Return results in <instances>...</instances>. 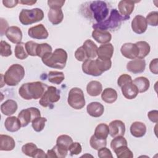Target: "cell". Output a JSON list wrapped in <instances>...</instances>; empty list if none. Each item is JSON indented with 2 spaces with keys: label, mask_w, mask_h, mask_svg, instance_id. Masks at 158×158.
<instances>
[{
  "label": "cell",
  "mask_w": 158,
  "mask_h": 158,
  "mask_svg": "<svg viewBox=\"0 0 158 158\" xmlns=\"http://www.w3.org/2000/svg\"><path fill=\"white\" fill-rule=\"evenodd\" d=\"M25 44L24 43H20L19 44H17L15 49H14V53L15 56L16 58L20 59V60H23L28 57V54L26 51Z\"/></svg>",
  "instance_id": "e575fe53"
},
{
  "label": "cell",
  "mask_w": 158,
  "mask_h": 158,
  "mask_svg": "<svg viewBox=\"0 0 158 158\" xmlns=\"http://www.w3.org/2000/svg\"><path fill=\"white\" fill-rule=\"evenodd\" d=\"M127 139L123 136H118L114 138L110 142V148L113 151L122 146H127Z\"/></svg>",
  "instance_id": "b9f144b4"
},
{
  "label": "cell",
  "mask_w": 158,
  "mask_h": 158,
  "mask_svg": "<svg viewBox=\"0 0 158 158\" xmlns=\"http://www.w3.org/2000/svg\"><path fill=\"white\" fill-rule=\"evenodd\" d=\"M148 117L149 119L154 123H157L158 122V111L157 110H151L148 113Z\"/></svg>",
  "instance_id": "db71d44e"
},
{
  "label": "cell",
  "mask_w": 158,
  "mask_h": 158,
  "mask_svg": "<svg viewBox=\"0 0 158 158\" xmlns=\"http://www.w3.org/2000/svg\"><path fill=\"white\" fill-rule=\"evenodd\" d=\"M87 59H93L97 56V45L91 40H86L83 44Z\"/></svg>",
  "instance_id": "83f0119b"
},
{
  "label": "cell",
  "mask_w": 158,
  "mask_h": 158,
  "mask_svg": "<svg viewBox=\"0 0 158 158\" xmlns=\"http://www.w3.org/2000/svg\"><path fill=\"white\" fill-rule=\"evenodd\" d=\"M89 144L92 148L95 150H99V149L106 147L107 145L106 139H101L96 138L94 135L91 136L89 139Z\"/></svg>",
  "instance_id": "74e56055"
},
{
  "label": "cell",
  "mask_w": 158,
  "mask_h": 158,
  "mask_svg": "<svg viewBox=\"0 0 158 158\" xmlns=\"http://www.w3.org/2000/svg\"><path fill=\"white\" fill-rule=\"evenodd\" d=\"M39 44L33 41H29L25 43V49L28 55L31 56H36V49Z\"/></svg>",
  "instance_id": "bcb514c9"
},
{
  "label": "cell",
  "mask_w": 158,
  "mask_h": 158,
  "mask_svg": "<svg viewBox=\"0 0 158 158\" xmlns=\"http://www.w3.org/2000/svg\"><path fill=\"white\" fill-rule=\"evenodd\" d=\"M114 53V46L111 43L101 44L97 50V56L101 59H110Z\"/></svg>",
  "instance_id": "e0dca14e"
},
{
  "label": "cell",
  "mask_w": 158,
  "mask_h": 158,
  "mask_svg": "<svg viewBox=\"0 0 158 158\" xmlns=\"http://www.w3.org/2000/svg\"><path fill=\"white\" fill-rule=\"evenodd\" d=\"M68 55L62 48H57L53 52L46 54L42 58V62L46 66L57 69H63L67 63Z\"/></svg>",
  "instance_id": "7a4b0ae2"
},
{
  "label": "cell",
  "mask_w": 158,
  "mask_h": 158,
  "mask_svg": "<svg viewBox=\"0 0 158 158\" xmlns=\"http://www.w3.org/2000/svg\"><path fill=\"white\" fill-rule=\"evenodd\" d=\"M64 74L62 72L50 71L48 73V81L54 84H60L64 81Z\"/></svg>",
  "instance_id": "836d02e7"
},
{
  "label": "cell",
  "mask_w": 158,
  "mask_h": 158,
  "mask_svg": "<svg viewBox=\"0 0 158 158\" xmlns=\"http://www.w3.org/2000/svg\"><path fill=\"white\" fill-rule=\"evenodd\" d=\"M117 91L112 88H107L101 93V99L106 103L111 104L114 102L117 99Z\"/></svg>",
  "instance_id": "f546056e"
},
{
  "label": "cell",
  "mask_w": 158,
  "mask_h": 158,
  "mask_svg": "<svg viewBox=\"0 0 158 158\" xmlns=\"http://www.w3.org/2000/svg\"><path fill=\"white\" fill-rule=\"evenodd\" d=\"M120 52L123 56L130 59L137 58L139 54V49L136 44L131 43H124L120 49Z\"/></svg>",
  "instance_id": "7c38bea8"
},
{
  "label": "cell",
  "mask_w": 158,
  "mask_h": 158,
  "mask_svg": "<svg viewBox=\"0 0 158 158\" xmlns=\"http://www.w3.org/2000/svg\"><path fill=\"white\" fill-rule=\"evenodd\" d=\"M139 49V54L137 57L138 59H144L150 52L151 47L148 43L144 41H139L135 43Z\"/></svg>",
  "instance_id": "d6a6232c"
},
{
  "label": "cell",
  "mask_w": 158,
  "mask_h": 158,
  "mask_svg": "<svg viewBox=\"0 0 158 158\" xmlns=\"http://www.w3.org/2000/svg\"><path fill=\"white\" fill-rule=\"evenodd\" d=\"M44 18L43 11L39 8L23 9L19 14V21L23 25H28L41 21Z\"/></svg>",
  "instance_id": "5b68a950"
},
{
  "label": "cell",
  "mask_w": 158,
  "mask_h": 158,
  "mask_svg": "<svg viewBox=\"0 0 158 158\" xmlns=\"http://www.w3.org/2000/svg\"><path fill=\"white\" fill-rule=\"evenodd\" d=\"M65 3V1H59V0H49L48 1V6L51 8H61Z\"/></svg>",
  "instance_id": "816d5d0a"
},
{
  "label": "cell",
  "mask_w": 158,
  "mask_h": 158,
  "mask_svg": "<svg viewBox=\"0 0 158 158\" xmlns=\"http://www.w3.org/2000/svg\"><path fill=\"white\" fill-rule=\"evenodd\" d=\"M69 149L61 146L56 144L52 149L48 150L46 157L49 158H64L67 155Z\"/></svg>",
  "instance_id": "cb8c5ba5"
},
{
  "label": "cell",
  "mask_w": 158,
  "mask_h": 158,
  "mask_svg": "<svg viewBox=\"0 0 158 158\" xmlns=\"http://www.w3.org/2000/svg\"><path fill=\"white\" fill-rule=\"evenodd\" d=\"M19 2L17 0H4L2 1V4L4 6L7 8H12L15 7Z\"/></svg>",
  "instance_id": "9f6ffc18"
},
{
  "label": "cell",
  "mask_w": 158,
  "mask_h": 158,
  "mask_svg": "<svg viewBox=\"0 0 158 158\" xmlns=\"http://www.w3.org/2000/svg\"><path fill=\"white\" fill-rule=\"evenodd\" d=\"M34 158H39V157H46V154L44 151L41 149H37L35 154L34 155Z\"/></svg>",
  "instance_id": "6f0895ef"
},
{
  "label": "cell",
  "mask_w": 158,
  "mask_h": 158,
  "mask_svg": "<svg viewBox=\"0 0 158 158\" xmlns=\"http://www.w3.org/2000/svg\"><path fill=\"white\" fill-rule=\"evenodd\" d=\"M158 59L157 58H155L154 59H152L150 64H149V70L150 71L155 74V75H157L158 73Z\"/></svg>",
  "instance_id": "f5cc1de1"
},
{
  "label": "cell",
  "mask_w": 158,
  "mask_h": 158,
  "mask_svg": "<svg viewBox=\"0 0 158 158\" xmlns=\"http://www.w3.org/2000/svg\"><path fill=\"white\" fill-rule=\"evenodd\" d=\"M72 143V138L70 136L67 135H62L59 136L56 140V144L67 148L68 149Z\"/></svg>",
  "instance_id": "ab89813d"
},
{
  "label": "cell",
  "mask_w": 158,
  "mask_h": 158,
  "mask_svg": "<svg viewBox=\"0 0 158 158\" xmlns=\"http://www.w3.org/2000/svg\"><path fill=\"white\" fill-rule=\"evenodd\" d=\"M9 28V25L6 19L1 18V35L2 36L6 34L7 30Z\"/></svg>",
  "instance_id": "11a10c76"
},
{
  "label": "cell",
  "mask_w": 158,
  "mask_h": 158,
  "mask_svg": "<svg viewBox=\"0 0 158 158\" xmlns=\"http://www.w3.org/2000/svg\"><path fill=\"white\" fill-rule=\"evenodd\" d=\"M60 98V91L53 86H48L41 99H40V104L44 107H52L54 102L59 101Z\"/></svg>",
  "instance_id": "52a82bcc"
},
{
  "label": "cell",
  "mask_w": 158,
  "mask_h": 158,
  "mask_svg": "<svg viewBox=\"0 0 158 158\" xmlns=\"http://www.w3.org/2000/svg\"><path fill=\"white\" fill-rule=\"evenodd\" d=\"M4 126L8 131L15 132L20 129L22 125L18 117L10 116L6 118L4 122Z\"/></svg>",
  "instance_id": "4316f807"
},
{
  "label": "cell",
  "mask_w": 158,
  "mask_h": 158,
  "mask_svg": "<svg viewBox=\"0 0 158 158\" xmlns=\"http://www.w3.org/2000/svg\"><path fill=\"white\" fill-rule=\"evenodd\" d=\"M88 114L93 117H101L104 111V106L99 102H91L86 106Z\"/></svg>",
  "instance_id": "44dd1931"
},
{
  "label": "cell",
  "mask_w": 158,
  "mask_h": 158,
  "mask_svg": "<svg viewBox=\"0 0 158 158\" xmlns=\"http://www.w3.org/2000/svg\"><path fill=\"white\" fill-rule=\"evenodd\" d=\"M41 116L40 110L36 107H29L22 110L18 114V118L20 120L22 127H25L27 126L30 122L36 117Z\"/></svg>",
  "instance_id": "9c48e42d"
},
{
  "label": "cell",
  "mask_w": 158,
  "mask_h": 158,
  "mask_svg": "<svg viewBox=\"0 0 158 158\" xmlns=\"http://www.w3.org/2000/svg\"><path fill=\"white\" fill-rule=\"evenodd\" d=\"M93 38L99 43H108L112 39V35L109 31L101 29H94L92 32Z\"/></svg>",
  "instance_id": "ac0fdd59"
},
{
  "label": "cell",
  "mask_w": 158,
  "mask_h": 158,
  "mask_svg": "<svg viewBox=\"0 0 158 158\" xmlns=\"http://www.w3.org/2000/svg\"><path fill=\"white\" fill-rule=\"evenodd\" d=\"M109 134L112 138L118 136H123L125 133V125L119 120L112 121L109 125Z\"/></svg>",
  "instance_id": "5bb4252c"
},
{
  "label": "cell",
  "mask_w": 158,
  "mask_h": 158,
  "mask_svg": "<svg viewBox=\"0 0 158 158\" xmlns=\"http://www.w3.org/2000/svg\"><path fill=\"white\" fill-rule=\"evenodd\" d=\"M98 152V156L99 158H104V157H113L112 152L110 150L106 147H103L99 149Z\"/></svg>",
  "instance_id": "f907efd6"
},
{
  "label": "cell",
  "mask_w": 158,
  "mask_h": 158,
  "mask_svg": "<svg viewBox=\"0 0 158 158\" xmlns=\"http://www.w3.org/2000/svg\"><path fill=\"white\" fill-rule=\"evenodd\" d=\"M129 19L130 16H122L117 9H114L111 10L110 16L107 20H104L102 22L94 24L93 25V28L94 29H101L107 31V30H114L117 29L120 25L122 21L128 20Z\"/></svg>",
  "instance_id": "3957f363"
},
{
  "label": "cell",
  "mask_w": 158,
  "mask_h": 158,
  "mask_svg": "<svg viewBox=\"0 0 158 158\" xmlns=\"http://www.w3.org/2000/svg\"><path fill=\"white\" fill-rule=\"evenodd\" d=\"M48 87L41 81L26 83L20 87L19 94L25 100L38 99L41 98Z\"/></svg>",
  "instance_id": "6da1fadb"
},
{
  "label": "cell",
  "mask_w": 158,
  "mask_h": 158,
  "mask_svg": "<svg viewBox=\"0 0 158 158\" xmlns=\"http://www.w3.org/2000/svg\"><path fill=\"white\" fill-rule=\"evenodd\" d=\"M136 2L133 1L122 0L118 2V12L124 17H128L133 12L135 8V4Z\"/></svg>",
  "instance_id": "d6986e66"
},
{
  "label": "cell",
  "mask_w": 158,
  "mask_h": 158,
  "mask_svg": "<svg viewBox=\"0 0 158 158\" xmlns=\"http://www.w3.org/2000/svg\"><path fill=\"white\" fill-rule=\"evenodd\" d=\"M130 133L132 136L136 138H141L146 133V126L141 122H135L130 126Z\"/></svg>",
  "instance_id": "484cf974"
},
{
  "label": "cell",
  "mask_w": 158,
  "mask_h": 158,
  "mask_svg": "<svg viewBox=\"0 0 158 158\" xmlns=\"http://www.w3.org/2000/svg\"><path fill=\"white\" fill-rule=\"evenodd\" d=\"M132 81L133 80H132L131 77L130 75L124 73V74L121 75L118 77V78L117 80V85L118 86H120L121 88L125 83L130 82V81Z\"/></svg>",
  "instance_id": "681fc988"
},
{
  "label": "cell",
  "mask_w": 158,
  "mask_h": 158,
  "mask_svg": "<svg viewBox=\"0 0 158 158\" xmlns=\"http://www.w3.org/2000/svg\"><path fill=\"white\" fill-rule=\"evenodd\" d=\"M17 103L13 99H8L1 105V112L7 116L14 114L17 111Z\"/></svg>",
  "instance_id": "d4e9b609"
},
{
  "label": "cell",
  "mask_w": 158,
  "mask_h": 158,
  "mask_svg": "<svg viewBox=\"0 0 158 158\" xmlns=\"http://www.w3.org/2000/svg\"><path fill=\"white\" fill-rule=\"evenodd\" d=\"M102 90V84L98 81H91L86 86V91L91 96H99Z\"/></svg>",
  "instance_id": "f1b7e54d"
},
{
  "label": "cell",
  "mask_w": 158,
  "mask_h": 158,
  "mask_svg": "<svg viewBox=\"0 0 158 158\" xmlns=\"http://www.w3.org/2000/svg\"><path fill=\"white\" fill-rule=\"evenodd\" d=\"M131 25L133 31L137 34L144 33L148 27L146 18L141 15H137L133 18Z\"/></svg>",
  "instance_id": "4fadbf2b"
},
{
  "label": "cell",
  "mask_w": 158,
  "mask_h": 158,
  "mask_svg": "<svg viewBox=\"0 0 158 158\" xmlns=\"http://www.w3.org/2000/svg\"><path fill=\"white\" fill-rule=\"evenodd\" d=\"M75 57L78 61L80 62H84L87 59V57L83 46L79 47L76 50L75 52Z\"/></svg>",
  "instance_id": "c3c4849f"
},
{
  "label": "cell",
  "mask_w": 158,
  "mask_h": 158,
  "mask_svg": "<svg viewBox=\"0 0 158 158\" xmlns=\"http://www.w3.org/2000/svg\"><path fill=\"white\" fill-rule=\"evenodd\" d=\"M0 54L2 57H8L12 54L11 46L3 40H1L0 43Z\"/></svg>",
  "instance_id": "ee69618b"
},
{
  "label": "cell",
  "mask_w": 158,
  "mask_h": 158,
  "mask_svg": "<svg viewBox=\"0 0 158 158\" xmlns=\"http://www.w3.org/2000/svg\"><path fill=\"white\" fill-rule=\"evenodd\" d=\"M49 22L53 25L60 23L64 19V14L61 8H51L48 13Z\"/></svg>",
  "instance_id": "7402d4cb"
},
{
  "label": "cell",
  "mask_w": 158,
  "mask_h": 158,
  "mask_svg": "<svg viewBox=\"0 0 158 158\" xmlns=\"http://www.w3.org/2000/svg\"><path fill=\"white\" fill-rule=\"evenodd\" d=\"M83 72L88 75L98 77L102 74V72L99 69L96 60L87 59L82 64Z\"/></svg>",
  "instance_id": "30bf717a"
},
{
  "label": "cell",
  "mask_w": 158,
  "mask_h": 158,
  "mask_svg": "<svg viewBox=\"0 0 158 158\" xmlns=\"http://www.w3.org/2000/svg\"><path fill=\"white\" fill-rule=\"evenodd\" d=\"M5 35L7 39L12 43L19 44L22 41V32L20 28L17 26L9 27Z\"/></svg>",
  "instance_id": "2e32d148"
},
{
  "label": "cell",
  "mask_w": 158,
  "mask_h": 158,
  "mask_svg": "<svg viewBox=\"0 0 158 158\" xmlns=\"http://www.w3.org/2000/svg\"><path fill=\"white\" fill-rule=\"evenodd\" d=\"M82 150L81 145L78 142H73L69 148V151L72 156L78 155L81 153Z\"/></svg>",
  "instance_id": "7dc6e473"
},
{
  "label": "cell",
  "mask_w": 158,
  "mask_h": 158,
  "mask_svg": "<svg viewBox=\"0 0 158 158\" xmlns=\"http://www.w3.org/2000/svg\"><path fill=\"white\" fill-rule=\"evenodd\" d=\"M90 9L93 12L94 19L100 23L105 20L109 14V9L107 4L102 1H94L91 2Z\"/></svg>",
  "instance_id": "ba28073f"
},
{
  "label": "cell",
  "mask_w": 158,
  "mask_h": 158,
  "mask_svg": "<svg viewBox=\"0 0 158 158\" xmlns=\"http://www.w3.org/2000/svg\"><path fill=\"white\" fill-rule=\"evenodd\" d=\"M146 68V61L144 59L136 58L127 64V69L128 71L135 73H141L143 72Z\"/></svg>",
  "instance_id": "9a60e30c"
},
{
  "label": "cell",
  "mask_w": 158,
  "mask_h": 158,
  "mask_svg": "<svg viewBox=\"0 0 158 158\" xmlns=\"http://www.w3.org/2000/svg\"><path fill=\"white\" fill-rule=\"evenodd\" d=\"M118 158H132L133 154L127 146H122L114 151Z\"/></svg>",
  "instance_id": "d590c367"
},
{
  "label": "cell",
  "mask_w": 158,
  "mask_h": 158,
  "mask_svg": "<svg viewBox=\"0 0 158 158\" xmlns=\"http://www.w3.org/2000/svg\"><path fill=\"white\" fill-rule=\"evenodd\" d=\"M25 76L23 67L19 64L10 65L4 75V81L7 85L14 86L17 85Z\"/></svg>",
  "instance_id": "277c9868"
},
{
  "label": "cell",
  "mask_w": 158,
  "mask_h": 158,
  "mask_svg": "<svg viewBox=\"0 0 158 158\" xmlns=\"http://www.w3.org/2000/svg\"><path fill=\"white\" fill-rule=\"evenodd\" d=\"M121 90L123 96L128 99H133L135 98L138 94V90L132 81L128 82L121 87Z\"/></svg>",
  "instance_id": "ffe728a7"
},
{
  "label": "cell",
  "mask_w": 158,
  "mask_h": 158,
  "mask_svg": "<svg viewBox=\"0 0 158 158\" xmlns=\"http://www.w3.org/2000/svg\"><path fill=\"white\" fill-rule=\"evenodd\" d=\"M15 143L14 138L7 135H0V150L9 151L15 148Z\"/></svg>",
  "instance_id": "603a6c76"
},
{
  "label": "cell",
  "mask_w": 158,
  "mask_h": 158,
  "mask_svg": "<svg viewBox=\"0 0 158 158\" xmlns=\"http://www.w3.org/2000/svg\"><path fill=\"white\" fill-rule=\"evenodd\" d=\"M132 82L137 88L139 93L146 92L148 90L150 86L149 80L144 77H137L132 81Z\"/></svg>",
  "instance_id": "4dcf8cb0"
},
{
  "label": "cell",
  "mask_w": 158,
  "mask_h": 158,
  "mask_svg": "<svg viewBox=\"0 0 158 158\" xmlns=\"http://www.w3.org/2000/svg\"><path fill=\"white\" fill-rule=\"evenodd\" d=\"M67 102L71 107L77 110L81 109L85 105V99L82 89L77 87L72 88L69 92Z\"/></svg>",
  "instance_id": "8992f818"
},
{
  "label": "cell",
  "mask_w": 158,
  "mask_h": 158,
  "mask_svg": "<svg viewBox=\"0 0 158 158\" xmlns=\"http://www.w3.org/2000/svg\"><path fill=\"white\" fill-rule=\"evenodd\" d=\"M52 47L48 43H41L39 44L36 49V56L42 58L46 54L49 52H52Z\"/></svg>",
  "instance_id": "60d3db41"
},
{
  "label": "cell",
  "mask_w": 158,
  "mask_h": 158,
  "mask_svg": "<svg viewBox=\"0 0 158 158\" xmlns=\"http://www.w3.org/2000/svg\"><path fill=\"white\" fill-rule=\"evenodd\" d=\"M96 62L99 69L102 73L107 70H109L112 66V62L110 59H101L98 57L96 59Z\"/></svg>",
  "instance_id": "7bdbcfd3"
},
{
  "label": "cell",
  "mask_w": 158,
  "mask_h": 158,
  "mask_svg": "<svg viewBox=\"0 0 158 158\" xmlns=\"http://www.w3.org/2000/svg\"><path fill=\"white\" fill-rule=\"evenodd\" d=\"M28 35L31 38L36 40H44L49 36L48 31L41 23L30 28L28 30Z\"/></svg>",
  "instance_id": "8fae6325"
},
{
  "label": "cell",
  "mask_w": 158,
  "mask_h": 158,
  "mask_svg": "<svg viewBox=\"0 0 158 158\" xmlns=\"http://www.w3.org/2000/svg\"><path fill=\"white\" fill-rule=\"evenodd\" d=\"M148 25L150 26L156 27L158 24V12L152 11L149 12L146 18Z\"/></svg>",
  "instance_id": "f6af8a7d"
},
{
  "label": "cell",
  "mask_w": 158,
  "mask_h": 158,
  "mask_svg": "<svg viewBox=\"0 0 158 158\" xmlns=\"http://www.w3.org/2000/svg\"><path fill=\"white\" fill-rule=\"evenodd\" d=\"M109 134V126L106 123H99L95 128L94 135L101 139H106Z\"/></svg>",
  "instance_id": "1f68e13d"
},
{
  "label": "cell",
  "mask_w": 158,
  "mask_h": 158,
  "mask_svg": "<svg viewBox=\"0 0 158 158\" xmlns=\"http://www.w3.org/2000/svg\"><path fill=\"white\" fill-rule=\"evenodd\" d=\"M38 148L36 145L33 143H27L22 147V152L27 156L33 157Z\"/></svg>",
  "instance_id": "f35d334b"
},
{
  "label": "cell",
  "mask_w": 158,
  "mask_h": 158,
  "mask_svg": "<svg viewBox=\"0 0 158 158\" xmlns=\"http://www.w3.org/2000/svg\"><path fill=\"white\" fill-rule=\"evenodd\" d=\"M46 122L47 119L45 117H42L41 116L36 117L31 122L32 128L35 131L40 132L44 129Z\"/></svg>",
  "instance_id": "8d00e7d4"
},
{
  "label": "cell",
  "mask_w": 158,
  "mask_h": 158,
  "mask_svg": "<svg viewBox=\"0 0 158 158\" xmlns=\"http://www.w3.org/2000/svg\"><path fill=\"white\" fill-rule=\"evenodd\" d=\"M19 2L20 4H27V5H30V6H31L34 4H35L36 2V1H29V0H27V1H20Z\"/></svg>",
  "instance_id": "680465c9"
}]
</instances>
